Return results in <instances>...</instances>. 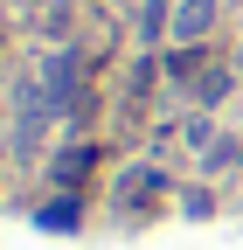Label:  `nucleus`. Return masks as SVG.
<instances>
[{"label": "nucleus", "instance_id": "20e7f679", "mask_svg": "<svg viewBox=\"0 0 243 250\" xmlns=\"http://www.w3.org/2000/svg\"><path fill=\"white\" fill-rule=\"evenodd\" d=\"M167 70H174V77H181V83H188V90H195V83H202V77H208V70H216V62H208V56H202V42H188V49H181V56H174V62H167Z\"/></svg>", "mask_w": 243, "mask_h": 250}, {"label": "nucleus", "instance_id": "f03ea898", "mask_svg": "<svg viewBox=\"0 0 243 250\" xmlns=\"http://www.w3.org/2000/svg\"><path fill=\"white\" fill-rule=\"evenodd\" d=\"M160 188H167V181H160L153 167H132L125 181H118V208H146V202H160Z\"/></svg>", "mask_w": 243, "mask_h": 250}, {"label": "nucleus", "instance_id": "7ed1b4c3", "mask_svg": "<svg viewBox=\"0 0 243 250\" xmlns=\"http://www.w3.org/2000/svg\"><path fill=\"white\" fill-rule=\"evenodd\" d=\"M98 160H104L98 146H70L63 160H56V181H63V188H77V181H90V167H98Z\"/></svg>", "mask_w": 243, "mask_h": 250}, {"label": "nucleus", "instance_id": "39448f33", "mask_svg": "<svg viewBox=\"0 0 243 250\" xmlns=\"http://www.w3.org/2000/svg\"><path fill=\"white\" fill-rule=\"evenodd\" d=\"M160 28H174V14H167V0H146V7H139V35L153 42Z\"/></svg>", "mask_w": 243, "mask_h": 250}, {"label": "nucleus", "instance_id": "f257e3e1", "mask_svg": "<svg viewBox=\"0 0 243 250\" xmlns=\"http://www.w3.org/2000/svg\"><path fill=\"white\" fill-rule=\"evenodd\" d=\"M208 28H216V0H181L174 7V35L181 42H208Z\"/></svg>", "mask_w": 243, "mask_h": 250}]
</instances>
